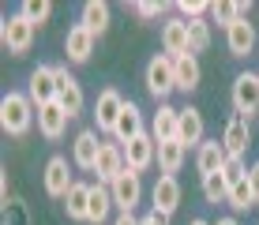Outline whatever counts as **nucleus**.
Here are the masks:
<instances>
[{
	"instance_id": "obj_1",
	"label": "nucleus",
	"mask_w": 259,
	"mask_h": 225,
	"mask_svg": "<svg viewBox=\"0 0 259 225\" xmlns=\"http://www.w3.org/2000/svg\"><path fill=\"white\" fill-rule=\"evenodd\" d=\"M34 102L26 94H4V102H0V128H4L8 135H26L34 128Z\"/></svg>"
},
{
	"instance_id": "obj_2",
	"label": "nucleus",
	"mask_w": 259,
	"mask_h": 225,
	"mask_svg": "<svg viewBox=\"0 0 259 225\" xmlns=\"http://www.w3.org/2000/svg\"><path fill=\"white\" fill-rule=\"evenodd\" d=\"M34 26L26 15L15 12L12 19H4V26H0V41H4V49L12 53V57H23V53H30V45H34Z\"/></svg>"
},
{
	"instance_id": "obj_3",
	"label": "nucleus",
	"mask_w": 259,
	"mask_h": 225,
	"mask_svg": "<svg viewBox=\"0 0 259 225\" xmlns=\"http://www.w3.org/2000/svg\"><path fill=\"white\" fill-rule=\"evenodd\" d=\"M233 113L248 116V120L259 116V75L252 71H240L233 79Z\"/></svg>"
},
{
	"instance_id": "obj_4",
	"label": "nucleus",
	"mask_w": 259,
	"mask_h": 225,
	"mask_svg": "<svg viewBox=\"0 0 259 225\" xmlns=\"http://www.w3.org/2000/svg\"><path fill=\"white\" fill-rule=\"evenodd\" d=\"M147 90L154 98H169L177 90V71H173V57H165V53H158V57H150L147 64Z\"/></svg>"
},
{
	"instance_id": "obj_5",
	"label": "nucleus",
	"mask_w": 259,
	"mask_h": 225,
	"mask_svg": "<svg viewBox=\"0 0 259 225\" xmlns=\"http://www.w3.org/2000/svg\"><path fill=\"white\" fill-rule=\"evenodd\" d=\"M109 192H113V206H117L120 214H132V210L139 206V199H143L139 173H136V169H124V173L109 184Z\"/></svg>"
},
{
	"instance_id": "obj_6",
	"label": "nucleus",
	"mask_w": 259,
	"mask_h": 225,
	"mask_svg": "<svg viewBox=\"0 0 259 225\" xmlns=\"http://www.w3.org/2000/svg\"><path fill=\"white\" fill-rule=\"evenodd\" d=\"M26 98L34 102V109L57 102V68L53 64H38L30 71V86H26Z\"/></svg>"
},
{
	"instance_id": "obj_7",
	"label": "nucleus",
	"mask_w": 259,
	"mask_h": 225,
	"mask_svg": "<svg viewBox=\"0 0 259 225\" xmlns=\"http://www.w3.org/2000/svg\"><path fill=\"white\" fill-rule=\"evenodd\" d=\"M124 98H120V90H102L98 94V102H94V124H98V131H109L113 135V128H117V120H120V113H124Z\"/></svg>"
},
{
	"instance_id": "obj_8",
	"label": "nucleus",
	"mask_w": 259,
	"mask_h": 225,
	"mask_svg": "<svg viewBox=\"0 0 259 225\" xmlns=\"http://www.w3.org/2000/svg\"><path fill=\"white\" fill-rule=\"evenodd\" d=\"M222 147H226L229 158H244L248 147H252V128H248V116L233 113L226 120V131H222Z\"/></svg>"
},
{
	"instance_id": "obj_9",
	"label": "nucleus",
	"mask_w": 259,
	"mask_h": 225,
	"mask_svg": "<svg viewBox=\"0 0 259 225\" xmlns=\"http://www.w3.org/2000/svg\"><path fill=\"white\" fill-rule=\"evenodd\" d=\"M53 68H57V102L68 109V116H79L83 113V86H79V79L64 64H53Z\"/></svg>"
},
{
	"instance_id": "obj_10",
	"label": "nucleus",
	"mask_w": 259,
	"mask_h": 225,
	"mask_svg": "<svg viewBox=\"0 0 259 225\" xmlns=\"http://www.w3.org/2000/svg\"><path fill=\"white\" fill-rule=\"evenodd\" d=\"M124 169H128V161H124V147H120V143H102V154H98V165H94L98 184L109 188Z\"/></svg>"
},
{
	"instance_id": "obj_11",
	"label": "nucleus",
	"mask_w": 259,
	"mask_h": 225,
	"mask_svg": "<svg viewBox=\"0 0 259 225\" xmlns=\"http://www.w3.org/2000/svg\"><path fill=\"white\" fill-rule=\"evenodd\" d=\"M158 158V139L150 131H143L139 139H132L128 147H124V161H128V169H136V173H143V169H150Z\"/></svg>"
},
{
	"instance_id": "obj_12",
	"label": "nucleus",
	"mask_w": 259,
	"mask_h": 225,
	"mask_svg": "<svg viewBox=\"0 0 259 225\" xmlns=\"http://www.w3.org/2000/svg\"><path fill=\"white\" fill-rule=\"evenodd\" d=\"M150 206H154V214H162V218L169 221L177 214V206H181V184H177V176H158L154 192H150Z\"/></svg>"
},
{
	"instance_id": "obj_13",
	"label": "nucleus",
	"mask_w": 259,
	"mask_h": 225,
	"mask_svg": "<svg viewBox=\"0 0 259 225\" xmlns=\"http://www.w3.org/2000/svg\"><path fill=\"white\" fill-rule=\"evenodd\" d=\"M71 165H68V158H49L46 161V192L53 195V199H64V195L71 192Z\"/></svg>"
},
{
	"instance_id": "obj_14",
	"label": "nucleus",
	"mask_w": 259,
	"mask_h": 225,
	"mask_svg": "<svg viewBox=\"0 0 259 225\" xmlns=\"http://www.w3.org/2000/svg\"><path fill=\"white\" fill-rule=\"evenodd\" d=\"M94 34L87 30L83 23H75L68 30V38H64V53H68V60L71 64H87V60H91V53H94Z\"/></svg>"
},
{
	"instance_id": "obj_15",
	"label": "nucleus",
	"mask_w": 259,
	"mask_h": 225,
	"mask_svg": "<svg viewBox=\"0 0 259 225\" xmlns=\"http://www.w3.org/2000/svg\"><path fill=\"white\" fill-rule=\"evenodd\" d=\"M98 154H102L98 131H79V135H75V147H71V165H79V169H87V173H94Z\"/></svg>"
},
{
	"instance_id": "obj_16",
	"label": "nucleus",
	"mask_w": 259,
	"mask_h": 225,
	"mask_svg": "<svg viewBox=\"0 0 259 225\" xmlns=\"http://www.w3.org/2000/svg\"><path fill=\"white\" fill-rule=\"evenodd\" d=\"M162 49H165V57H184V53H192L188 49V19H169L162 26Z\"/></svg>"
},
{
	"instance_id": "obj_17",
	"label": "nucleus",
	"mask_w": 259,
	"mask_h": 225,
	"mask_svg": "<svg viewBox=\"0 0 259 225\" xmlns=\"http://www.w3.org/2000/svg\"><path fill=\"white\" fill-rule=\"evenodd\" d=\"M68 109L60 102H53V105H41L38 109V131L46 135V139H60L64 135V128H68Z\"/></svg>"
},
{
	"instance_id": "obj_18",
	"label": "nucleus",
	"mask_w": 259,
	"mask_h": 225,
	"mask_svg": "<svg viewBox=\"0 0 259 225\" xmlns=\"http://www.w3.org/2000/svg\"><path fill=\"white\" fill-rule=\"evenodd\" d=\"M147 131L143 128V113H139V105H124V113H120V120H117V128H113V139L120 143V147H128L132 139H139V135Z\"/></svg>"
},
{
	"instance_id": "obj_19",
	"label": "nucleus",
	"mask_w": 259,
	"mask_h": 225,
	"mask_svg": "<svg viewBox=\"0 0 259 225\" xmlns=\"http://www.w3.org/2000/svg\"><path fill=\"white\" fill-rule=\"evenodd\" d=\"M226 45H229V53H233V57H248V53L255 49V26L248 23V19H237V23L226 30Z\"/></svg>"
},
{
	"instance_id": "obj_20",
	"label": "nucleus",
	"mask_w": 259,
	"mask_h": 225,
	"mask_svg": "<svg viewBox=\"0 0 259 225\" xmlns=\"http://www.w3.org/2000/svg\"><path fill=\"white\" fill-rule=\"evenodd\" d=\"M229 161V154H226V147H222L218 139H207L199 147V154H195V169H199L203 176H210V173H222V165Z\"/></svg>"
},
{
	"instance_id": "obj_21",
	"label": "nucleus",
	"mask_w": 259,
	"mask_h": 225,
	"mask_svg": "<svg viewBox=\"0 0 259 225\" xmlns=\"http://www.w3.org/2000/svg\"><path fill=\"white\" fill-rule=\"evenodd\" d=\"M177 131H181V109L162 105V109L154 113V120H150V135H154L158 143H169V139H177Z\"/></svg>"
},
{
	"instance_id": "obj_22",
	"label": "nucleus",
	"mask_w": 259,
	"mask_h": 225,
	"mask_svg": "<svg viewBox=\"0 0 259 225\" xmlns=\"http://www.w3.org/2000/svg\"><path fill=\"white\" fill-rule=\"evenodd\" d=\"M188 158V147L181 139H169V143H158V165H162V176H177Z\"/></svg>"
},
{
	"instance_id": "obj_23",
	"label": "nucleus",
	"mask_w": 259,
	"mask_h": 225,
	"mask_svg": "<svg viewBox=\"0 0 259 225\" xmlns=\"http://www.w3.org/2000/svg\"><path fill=\"white\" fill-rule=\"evenodd\" d=\"M177 139L184 143V147H203V113L188 105V109H181V131H177Z\"/></svg>"
},
{
	"instance_id": "obj_24",
	"label": "nucleus",
	"mask_w": 259,
	"mask_h": 225,
	"mask_svg": "<svg viewBox=\"0 0 259 225\" xmlns=\"http://www.w3.org/2000/svg\"><path fill=\"white\" fill-rule=\"evenodd\" d=\"M173 71H177V90H184V94H192L195 86H199L203 71H199V60L192 57V53H184V57L173 60Z\"/></svg>"
},
{
	"instance_id": "obj_25",
	"label": "nucleus",
	"mask_w": 259,
	"mask_h": 225,
	"mask_svg": "<svg viewBox=\"0 0 259 225\" xmlns=\"http://www.w3.org/2000/svg\"><path fill=\"white\" fill-rule=\"evenodd\" d=\"M113 210V192L105 184H91V206H87V221L91 225H102L105 218H109Z\"/></svg>"
},
{
	"instance_id": "obj_26",
	"label": "nucleus",
	"mask_w": 259,
	"mask_h": 225,
	"mask_svg": "<svg viewBox=\"0 0 259 225\" xmlns=\"http://www.w3.org/2000/svg\"><path fill=\"white\" fill-rule=\"evenodd\" d=\"M87 206H91V184H71V192L64 195V210L71 221H87Z\"/></svg>"
},
{
	"instance_id": "obj_27",
	"label": "nucleus",
	"mask_w": 259,
	"mask_h": 225,
	"mask_svg": "<svg viewBox=\"0 0 259 225\" xmlns=\"http://www.w3.org/2000/svg\"><path fill=\"white\" fill-rule=\"evenodd\" d=\"M87 26V30L94 34H105V26H109V4H105V0H87L83 4V19H79Z\"/></svg>"
},
{
	"instance_id": "obj_28",
	"label": "nucleus",
	"mask_w": 259,
	"mask_h": 225,
	"mask_svg": "<svg viewBox=\"0 0 259 225\" xmlns=\"http://www.w3.org/2000/svg\"><path fill=\"white\" fill-rule=\"evenodd\" d=\"M203 199H207V203H226L229 199V180L222 173L203 176Z\"/></svg>"
},
{
	"instance_id": "obj_29",
	"label": "nucleus",
	"mask_w": 259,
	"mask_h": 225,
	"mask_svg": "<svg viewBox=\"0 0 259 225\" xmlns=\"http://www.w3.org/2000/svg\"><path fill=\"white\" fill-rule=\"evenodd\" d=\"M188 49H192V57H195V53H207V49H210V26L203 23V19L188 23Z\"/></svg>"
},
{
	"instance_id": "obj_30",
	"label": "nucleus",
	"mask_w": 259,
	"mask_h": 225,
	"mask_svg": "<svg viewBox=\"0 0 259 225\" xmlns=\"http://www.w3.org/2000/svg\"><path fill=\"white\" fill-rule=\"evenodd\" d=\"M19 15H26L34 26H41V23L53 15V4H49V0H23V4H19Z\"/></svg>"
},
{
	"instance_id": "obj_31",
	"label": "nucleus",
	"mask_w": 259,
	"mask_h": 225,
	"mask_svg": "<svg viewBox=\"0 0 259 225\" xmlns=\"http://www.w3.org/2000/svg\"><path fill=\"white\" fill-rule=\"evenodd\" d=\"M233 210H252L255 206V195H252V188H248V176L240 180V184H233L229 188V199H226Z\"/></svg>"
},
{
	"instance_id": "obj_32",
	"label": "nucleus",
	"mask_w": 259,
	"mask_h": 225,
	"mask_svg": "<svg viewBox=\"0 0 259 225\" xmlns=\"http://www.w3.org/2000/svg\"><path fill=\"white\" fill-rule=\"evenodd\" d=\"M210 15H214V19H218L222 26H226V30L240 19V12H237V4H233V0H218V4H210Z\"/></svg>"
},
{
	"instance_id": "obj_33",
	"label": "nucleus",
	"mask_w": 259,
	"mask_h": 225,
	"mask_svg": "<svg viewBox=\"0 0 259 225\" xmlns=\"http://www.w3.org/2000/svg\"><path fill=\"white\" fill-rule=\"evenodd\" d=\"M222 176L229 180V188H233V184H240V180L248 176V169H244V158H229L226 165H222Z\"/></svg>"
},
{
	"instance_id": "obj_34",
	"label": "nucleus",
	"mask_w": 259,
	"mask_h": 225,
	"mask_svg": "<svg viewBox=\"0 0 259 225\" xmlns=\"http://www.w3.org/2000/svg\"><path fill=\"white\" fill-rule=\"evenodd\" d=\"M177 8H181V15H184V19H188V23L203 19V12H210V4H207V0H181V4H177Z\"/></svg>"
},
{
	"instance_id": "obj_35",
	"label": "nucleus",
	"mask_w": 259,
	"mask_h": 225,
	"mask_svg": "<svg viewBox=\"0 0 259 225\" xmlns=\"http://www.w3.org/2000/svg\"><path fill=\"white\" fill-rule=\"evenodd\" d=\"M132 8H136L143 19H158V15L165 12V4H162V0H139V4H132Z\"/></svg>"
},
{
	"instance_id": "obj_36",
	"label": "nucleus",
	"mask_w": 259,
	"mask_h": 225,
	"mask_svg": "<svg viewBox=\"0 0 259 225\" xmlns=\"http://www.w3.org/2000/svg\"><path fill=\"white\" fill-rule=\"evenodd\" d=\"M248 188H252V195H255V203H259V165L248 169Z\"/></svg>"
},
{
	"instance_id": "obj_37",
	"label": "nucleus",
	"mask_w": 259,
	"mask_h": 225,
	"mask_svg": "<svg viewBox=\"0 0 259 225\" xmlns=\"http://www.w3.org/2000/svg\"><path fill=\"white\" fill-rule=\"evenodd\" d=\"M139 225H169V221L162 218V214H154V210H150L147 218H139Z\"/></svg>"
},
{
	"instance_id": "obj_38",
	"label": "nucleus",
	"mask_w": 259,
	"mask_h": 225,
	"mask_svg": "<svg viewBox=\"0 0 259 225\" xmlns=\"http://www.w3.org/2000/svg\"><path fill=\"white\" fill-rule=\"evenodd\" d=\"M113 225H139V218H136V214H117Z\"/></svg>"
},
{
	"instance_id": "obj_39",
	"label": "nucleus",
	"mask_w": 259,
	"mask_h": 225,
	"mask_svg": "<svg viewBox=\"0 0 259 225\" xmlns=\"http://www.w3.org/2000/svg\"><path fill=\"white\" fill-rule=\"evenodd\" d=\"M210 225H237V218H218V221H210Z\"/></svg>"
},
{
	"instance_id": "obj_40",
	"label": "nucleus",
	"mask_w": 259,
	"mask_h": 225,
	"mask_svg": "<svg viewBox=\"0 0 259 225\" xmlns=\"http://www.w3.org/2000/svg\"><path fill=\"white\" fill-rule=\"evenodd\" d=\"M188 225H210V221H203V218H195V221H188Z\"/></svg>"
}]
</instances>
